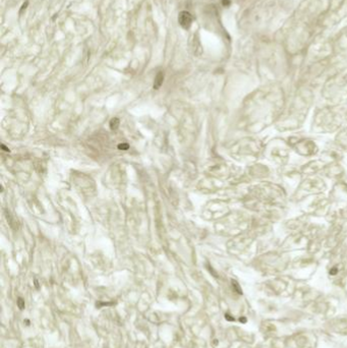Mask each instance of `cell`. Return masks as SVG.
I'll return each mask as SVG.
<instances>
[{
	"label": "cell",
	"mask_w": 347,
	"mask_h": 348,
	"mask_svg": "<svg viewBox=\"0 0 347 348\" xmlns=\"http://www.w3.org/2000/svg\"><path fill=\"white\" fill-rule=\"evenodd\" d=\"M193 15L190 12L183 10V11H181L179 13L178 23L183 29H185V30L189 29L190 26H192V24H193Z\"/></svg>",
	"instance_id": "6da1fadb"
},
{
	"label": "cell",
	"mask_w": 347,
	"mask_h": 348,
	"mask_svg": "<svg viewBox=\"0 0 347 348\" xmlns=\"http://www.w3.org/2000/svg\"><path fill=\"white\" fill-rule=\"evenodd\" d=\"M164 81V72L163 71H159V72L155 76V81H154V89L155 90H159L160 87L162 86Z\"/></svg>",
	"instance_id": "7a4b0ae2"
},
{
	"label": "cell",
	"mask_w": 347,
	"mask_h": 348,
	"mask_svg": "<svg viewBox=\"0 0 347 348\" xmlns=\"http://www.w3.org/2000/svg\"><path fill=\"white\" fill-rule=\"evenodd\" d=\"M119 123H120L119 119L117 118V117H114V118H112L110 120V128H111L112 130L117 129L118 126H119Z\"/></svg>",
	"instance_id": "3957f363"
},
{
	"label": "cell",
	"mask_w": 347,
	"mask_h": 348,
	"mask_svg": "<svg viewBox=\"0 0 347 348\" xmlns=\"http://www.w3.org/2000/svg\"><path fill=\"white\" fill-rule=\"evenodd\" d=\"M118 149L121 151H126L129 149V145L128 144H120L118 145Z\"/></svg>",
	"instance_id": "277c9868"
},
{
	"label": "cell",
	"mask_w": 347,
	"mask_h": 348,
	"mask_svg": "<svg viewBox=\"0 0 347 348\" xmlns=\"http://www.w3.org/2000/svg\"><path fill=\"white\" fill-rule=\"evenodd\" d=\"M18 308H20L21 309H23L24 308V301L21 299V298H18Z\"/></svg>",
	"instance_id": "5b68a950"
},
{
	"label": "cell",
	"mask_w": 347,
	"mask_h": 348,
	"mask_svg": "<svg viewBox=\"0 0 347 348\" xmlns=\"http://www.w3.org/2000/svg\"><path fill=\"white\" fill-rule=\"evenodd\" d=\"M230 3H231V1L230 0H222V4L224 5V6H229V5H230Z\"/></svg>",
	"instance_id": "8992f818"
},
{
	"label": "cell",
	"mask_w": 347,
	"mask_h": 348,
	"mask_svg": "<svg viewBox=\"0 0 347 348\" xmlns=\"http://www.w3.org/2000/svg\"><path fill=\"white\" fill-rule=\"evenodd\" d=\"M1 148H2V149H3V151H4V152H9V149H8V148H6V147H5L4 145H1Z\"/></svg>",
	"instance_id": "52a82bcc"
},
{
	"label": "cell",
	"mask_w": 347,
	"mask_h": 348,
	"mask_svg": "<svg viewBox=\"0 0 347 348\" xmlns=\"http://www.w3.org/2000/svg\"><path fill=\"white\" fill-rule=\"evenodd\" d=\"M336 273V269H333L332 271H331V274H335Z\"/></svg>",
	"instance_id": "ba28073f"
}]
</instances>
